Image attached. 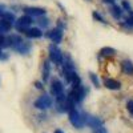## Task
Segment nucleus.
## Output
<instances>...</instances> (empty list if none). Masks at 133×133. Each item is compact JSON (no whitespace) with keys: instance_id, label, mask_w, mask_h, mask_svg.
<instances>
[{"instance_id":"nucleus-1","label":"nucleus","mask_w":133,"mask_h":133,"mask_svg":"<svg viewBox=\"0 0 133 133\" xmlns=\"http://www.w3.org/2000/svg\"><path fill=\"white\" fill-rule=\"evenodd\" d=\"M68 100L69 101H72L73 104L76 103H81L83 101V98L85 97V89H84V87L83 85H79V87H76V88H72V91L68 93Z\"/></svg>"},{"instance_id":"nucleus-2","label":"nucleus","mask_w":133,"mask_h":133,"mask_svg":"<svg viewBox=\"0 0 133 133\" xmlns=\"http://www.w3.org/2000/svg\"><path fill=\"white\" fill-rule=\"evenodd\" d=\"M81 116H83L84 125L92 128V130L96 129V128H98V127H101V125H104L103 124V120L96 117V116H91V115H88V113H81Z\"/></svg>"},{"instance_id":"nucleus-3","label":"nucleus","mask_w":133,"mask_h":133,"mask_svg":"<svg viewBox=\"0 0 133 133\" xmlns=\"http://www.w3.org/2000/svg\"><path fill=\"white\" fill-rule=\"evenodd\" d=\"M69 121H71V124L75 127V128H79V129H81L83 127H84V123H83V116H81V113L77 110L75 107L69 110Z\"/></svg>"},{"instance_id":"nucleus-4","label":"nucleus","mask_w":133,"mask_h":133,"mask_svg":"<svg viewBox=\"0 0 133 133\" xmlns=\"http://www.w3.org/2000/svg\"><path fill=\"white\" fill-rule=\"evenodd\" d=\"M52 104H53L52 97L48 96V95H43L35 101V108H37V109H48V108L52 107Z\"/></svg>"},{"instance_id":"nucleus-5","label":"nucleus","mask_w":133,"mask_h":133,"mask_svg":"<svg viewBox=\"0 0 133 133\" xmlns=\"http://www.w3.org/2000/svg\"><path fill=\"white\" fill-rule=\"evenodd\" d=\"M33 23V19L28 15H24L17 19V23H16V29L17 31H21V32H25L28 29V27Z\"/></svg>"},{"instance_id":"nucleus-6","label":"nucleus","mask_w":133,"mask_h":133,"mask_svg":"<svg viewBox=\"0 0 133 133\" xmlns=\"http://www.w3.org/2000/svg\"><path fill=\"white\" fill-rule=\"evenodd\" d=\"M49 57L53 63L56 64H61V60H63V52L59 49V47L53 45V44H51L49 45Z\"/></svg>"},{"instance_id":"nucleus-7","label":"nucleus","mask_w":133,"mask_h":133,"mask_svg":"<svg viewBox=\"0 0 133 133\" xmlns=\"http://www.w3.org/2000/svg\"><path fill=\"white\" fill-rule=\"evenodd\" d=\"M64 92V85H63V83L60 81V80H57V79H55L53 81H52V84H51V93L53 95V96H60L61 93Z\"/></svg>"},{"instance_id":"nucleus-8","label":"nucleus","mask_w":133,"mask_h":133,"mask_svg":"<svg viewBox=\"0 0 133 133\" xmlns=\"http://www.w3.org/2000/svg\"><path fill=\"white\" fill-rule=\"evenodd\" d=\"M48 37L55 44L61 43V39H63V31H61V28H53L52 31H49L48 32Z\"/></svg>"},{"instance_id":"nucleus-9","label":"nucleus","mask_w":133,"mask_h":133,"mask_svg":"<svg viewBox=\"0 0 133 133\" xmlns=\"http://www.w3.org/2000/svg\"><path fill=\"white\" fill-rule=\"evenodd\" d=\"M24 12L28 15V16H44L45 15V9L44 8H37V7H27L24 8Z\"/></svg>"},{"instance_id":"nucleus-10","label":"nucleus","mask_w":133,"mask_h":133,"mask_svg":"<svg viewBox=\"0 0 133 133\" xmlns=\"http://www.w3.org/2000/svg\"><path fill=\"white\" fill-rule=\"evenodd\" d=\"M20 43H23V39H21L19 35H11L8 39H5V47H12V48H16Z\"/></svg>"},{"instance_id":"nucleus-11","label":"nucleus","mask_w":133,"mask_h":133,"mask_svg":"<svg viewBox=\"0 0 133 133\" xmlns=\"http://www.w3.org/2000/svg\"><path fill=\"white\" fill-rule=\"evenodd\" d=\"M104 85L108 88V89H113V91L120 89V88H121L120 81H117L115 79H104Z\"/></svg>"},{"instance_id":"nucleus-12","label":"nucleus","mask_w":133,"mask_h":133,"mask_svg":"<svg viewBox=\"0 0 133 133\" xmlns=\"http://www.w3.org/2000/svg\"><path fill=\"white\" fill-rule=\"evenodd\" d=\"M25 35L29 37V39H39L43 36V32L39 29V28H28L25 31Z\"/></svg>"},{"instance_id":"nucleus-13","label":"nucleus","mask_w":133,"mask_h":133,"mask_svg":"<svg viewBox=\"0 0 133 133\" xmlns=\"http://www.w3.org/2000/svg\"><path fill=\"white\" fill-rule=\"evenodd\" d=\"M121 71L125 75H133V64L129 60H124L121 63Z\"/></svg>"},{"instance_id":"nucleus-14","label":"nucleus","mask_w":133,"mask_h":133,"mask_svg":"<svg viewBox=\"0 0 133 133\" xmlns=\"http://www.w3.org/2000/svg\"><path fill=\"white\" fill-rule=\"evenodd\" d=\"M15 49H16L19 53L25 55V53H28V52H29V49H31V44H29V43H27V41H23V43H20Z\"/></svg>"},{"instance_id":"nucleus-15","label":"nucleus","mask_w":133,"mask_h":133,"mask_svg":"<svg viewBox=\"0 0 133 133\" xmlns=\"http://www.w3.org/2000/svg\"><path fill=\"white\" fill-rule=\"evenodd\" d=\"M11 28H12V24L11 23H8V21H5L3 19L0 20V35H3L5 32H9Z\"/></svg>"},{"instance_id":"nucleus-16","label":"nucleus","mask_w":133,"mask_h":133,"mask_svg":"<svg viewBox=\"0 0 133 133\" xmlns=\"http://www.w3.org/2000/svg\"><path fill=\"white\" fill-rule=\"evenodd\" d=\"M110 14L113 15L115 19H120L121 15H123V9H121V7L115 4V5H112V8H110Z\"/></svg>"},{"instance_id":"nucleus-17","label":"nucleus","mask_w":133,"mask_h":133,"mask_svg":"<svg viewBox=\"0 0 133 133\" xmlns=\"http://www.w3.org/2000/svg\"><path fill=\"white\" fill-rule=\"evenodd\" d=\"M43 66H44V71H43V80L47 81L48 77H49V72H51V64H49V61H45Z\"/></svg>"},{"instance_id":"nucleus-18","label":"nucleus","mask_w":133,"mask_h":133,"mask_svg":"<svg viewBox=\"0 0 133 133\" xmlns=\"http://www.w3.org/2000/svg\"><path fill=\"white\" fill-rule=\"evenodd\" d=\"M116 53V51L113 49V48H110V47H104V48H101V51H100V55L101 56H113V55Z\"/></svg>"},{"instance_id":"nucleus-19","label":"nucleus","mask_w":133,"mask_h":133,"mask_svg":"<svg viewBox=\"0 0 133 133\" xmlns=\"http://www.w3.org/2000/svg\"><path fill=\"white\" fill-rule=\"evenodd\" d=\"M2 16H3V20L8 21V23H11V24H12V21L15 20V16L12 14H9V12H3Z\"/></svg>"},{"instance_id":"nucleus-20","label":"nucleus","mask_w":133,"mask_h":133,"mask_svg":"<svg viewBox=\"0 0 133 133\" xmlns=\"http://www.w3.org/2000/svg\"><path fill=\"white\" fill-rule=\"evenodd\" d=\"M123 7H124V8H125V9L128 11V12H129L130 15L133 14V9H132V7H130V4H129V3L127 2V0H124V2H123Z\"/></svg>"},{"instance_id":"nucleus-21","label":"nucleus","mask_w":133,"mask_h":133,"mask_svg":"<svg viewBox=\"0 0 133 133\" xmlns=\"http://www.w3.org/2000/svg\"><path fill=\"white\" fill-rule=\"evenodd\" d=\"M93 133H108V130H107V128L104 125H101V127L93 129Z\"/></svg>"},{"instance_id":"nucleus-22","label":"nucleus","mask_w":133,"mask_h":133,"mask_svg":"<svg viewBox=\"0 0 133 133\" xmlns=\"http://www.w3.org/2000/svg\"><path fill=\"white\" fill-rule=\"evenodd\" d=\"M39 24H40L41 27H47V25L49 24V20H48V19H45V17H44V19H41V17H40V19H39Z\"/></svg>"},{"instance_id":"nucleus-23","label":"nucleus","mask_w":133,"mask_h":133,"mask_svg":"<svg viewBox=\"0 0 133 133\" xmlns=\"http://www.w3.org/2000/svg\"><path fill=\"white\" fill-rule=\"evenodd\" d=\"M89 77H91V80H92L93 85L98 87V80H97V77H96V75H95V73H89Z\"/></svg>"},{"instance_id":"nucleus-24","label":"nucleus","mask_w":133,"mask_h":133,"mask_svg":"<svg viewBox=\"0 0 133 133\" xmlns=\"http://www.w3.org/2000/svg\"><path fill=\"white\" fill-rule=\"evenodd\" d=\"M127 108H128V110H129V113L133 116V100H130V101L127 103Z\"/></svg>"},{"instance_id":"nucleus-25","label":"nucleus","mask_w":133,"mask_h":133,"mask_svg":"<svg viewBox=\"0 0 133 133\" xmlns=\"http://www.w3.org/2000/svg\"><path fill=\"white\" fill-rule=\"evenodd\" d=\"M93 17L95 19H97V20H100V21H101V23H105V21H104V19L101 17V16H100L97 12H93Z\"/></svg>"},{"instance_id":"nucleus-26","label":"nucleus","mask_w":133,"mask_h":133,"mask_svg":"<svg viewBox=\"0 0 133 133\" xmlns=\"http://www.w3.org/2000/svg\"><path fill=\"white\" fill-rule=\"evenodd\" d=\"M3 45H5V37L3 35H0V47H3Z\"/></svg>"},{"instance_id":"nucleus-27","label":"nucleus","mask_w":133,"mask_h":133,"mask_svg":"<svg viewBox=\"0 0 133 133\" xmlns=\"http://www.w3.org/2000/svg\"><path fill=\"white\" fill-rule=\"evenodd\" d=\"M35 85H36V88H39V89H43V87H44V85H41V83H39V81H37Z\"/></svg>"},{"instance_id":"nucleus-28","label":"nucleus","mask_w":133,"mask_h":133,"mask_svg":"<svg viewBox=\"0 0 133 133\" xmlns=\"http://www.w3.org/2000/svg\"><path fill=\"white\" fill-rule=\"evenodd\" d=\"M129 20H130V24H132V25H133V14H132V15H130V17H129Z\"/></svg>"},{"instance_id":"nucleus-29","label":"nucleus","mask_w":133,"mask_h":133,"mask_svg":"<svg viewBox=\"0 0 133 133\" xmlns=\"http://www.w3.org/2000/svg\"><path fill=\"white\" fill-rule=\"evenodd\" d=\"M103 2H104V3H113L115 0H103Z\"/></svg>"},{"instance_id":"nucleus-30","label":"nucleus","mask_w":133,"mask_h":133,"mask_svg":"<svg viewBox=\"0 0 133 133\" xmlns=\"http://www.w3.org/2000/svg\"><path fill=\"white\" fill-rule=\"evenodd\" d=\"M55 133H64V132H63V130H60V129H57V130L55 132Z\"/></svg>"},{"instance_id":"nucleus-31","label":"nucleus","mask_w":133,"mask_h":133,"mask_svg":"<svg viewBox=\"0 0 133 133\" xmlns=\"http://www.w3.org/2000/svg\"><path fill=\"white\" fill-rule=\"evenodd\" d=\"M3 56V52H2V49H0V57H2Z\"/></svg>"}]
</instances>
